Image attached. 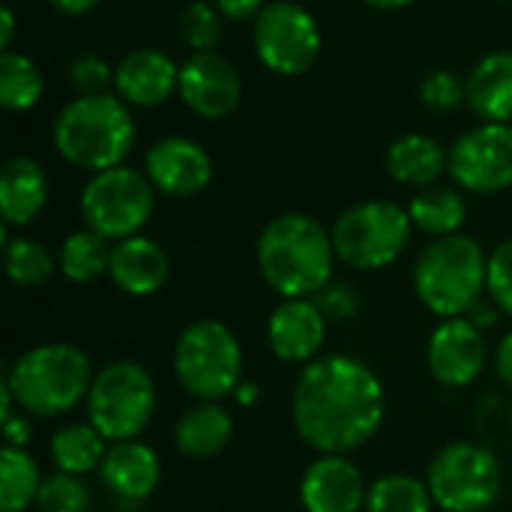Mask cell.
<instances>
[{
    "instance_id": "cell-1",
    "label": "cell",
    "mask_w": 512,
    "mask_h": 512,
    "mask_svg": "<svg viewBox=\"0 0 512 512\" xmlns=\"http://www.w3.org/2000/svg\"><path fill=\"white\" fill-rule=\"evenodd\" d=\"M384 411L381 378L348 354L306 363L291 396L294 429L321 456H348L369 444L384 423Z\"/></svg>"
},
{
    "instance_id": "cell-2",
    "label": "cell",
    "mask_w": 512,
    "mask_h": 512,
    "mask_svg": "<svg viewBox=\"0 0 512 512\" xmlns=\"http://www.w3.org/2000/svg\"><path fill=\"white\" fill-rule=\"evenodd\" d=\"M255 258L279 297H315L333 279V234L306 213H279L264 225Z\"/></svg>"
},
{
    "instance_id": "cell-3",
    "label": "cell",
    "mask_w": 512,
    "mask_h": 512,
    "mask_svg": "<svg viewBox=\"0 0 512 512\" xmlns=\"http://www.w3.org/2000/svg\"><path fill=\"white\" fill-rule=\"evenodd\" d=\"M135 135V117L117 93L75 96L57 111L51 126L60 159L90 174L123 165Z\"/></svg>"
},
{
    "instance_id": "cell-4",
    "label": "cell",
    "mask_w": 512,
    "mask_h": 512,
    "mask_svg": "<svg viewBox=\"0 0 512 512\" xmlns=\"http://www.w3.org/2000/svg\"><path fill=\"white\" fill-rule=\"evenodd\" d=\"M90 357L69 342L36 345L3 369V387L27 417H63L87 402L93 384Z\"/></svg>"
},
{
    "instance_id": "cell-5",
    "label": "cell",
    "mask_w": 512,
    "mask_h": 512,
    "mask_svg": "<svg viewBox=\"0 0 512 512\" xmlns=\"http://www.w3.org/2000/svg\"><path fill=\"white\" fill-rule=\"evenodd\" d=\"M489 255L468 234L432 240L414 264V294L438 318H465L486 291Z\"/></svg>"
},
{
    "instance_id": "cell-6",
    "label": "cell",
    "mask_w": 512,
    "mask_h": 512,
    "mask_svg": "<svg viewBox=\"0 0 512 512\" xmlns=\"http://www.w3.org/2000/svg\"><path fill=\"white\" fill-rule=\"evenodd\" d=\"M174 378L198 402H222L243 384V351L234 330L204 318L189 324L174 345Z\"/></svg>"
},
{
    "instance_id": "cell-7",
    "label": "cell",
    "mask_w": 512,
    "mask_h": 512,
    "mask_svg": "<svg viewBox=\"0 0 512 512\" xmlns=\"http://www.w3.org/2000/svg\"><path fill=\"white\" fill-rule=\"evenodd\" d=\"M156 411V384L141 363H105L87 393V423L111 444L135 441Z\"/></svg>"
},
{
    "instance_id": "cell-8",
    "label": "cell",
    "mask_w": 512,
    "mask_h": 512,
    "mask_svg": "<svg viewBox=\"0 0 512 512\" xmlns=\"http://www.w3.org/2000/svg\"><path fill=\"white\" fill-rule=\"evenodd\" d=\"M411 216L405 207L396 201H360L348 207L336 225L330 228L333 234V249L336 258L354 270L372 273L390 267L411 240Z\"/></svg>"
},
{
    "instance_id": "cell-9",
    "label": "cell",
    "mask_w": 512,
    "mask_h": 512,
    "mask_svg": "<svg viewBox=\"0 0 512 512\" xmlns=\"http://www.w3.org/2000/svg\"><path fill=\"white\" fill-rule=\"evenodd\" d=\"M426 486L444 512H486L504 492V468L492 450L471 441H453L429 462Z\"/></svg>"
},
{
    "instance_id": "cell-10",
    "label": "cell",
    "mask_w": 512,
    "mask_h": 512,
    "mask_svg": "<svg viewBox=\"0 0 512 512\" xmlns=\"http://www.w3.org/2000/svg\"><path fill=\"white\" fill-rule=\"evenodd\" d=\"M156 207V189L144 171L117 165L99 171L81 189V219L90 231L117 243L144 231Z\"/></svg>"
},
{
    "instance_id": "cell-11",
    "label": "cell",
    "mask_w": 512,
    "mask_h": 512,
    "mask_svg": "<svg viewBox=\"0 0 512 512\" xmlns=\"http://www.w3.org/2000/svg\"><path fill=\"white\" fill-rule=\"evenodd\" d=\"M255 54L264 69L282 78L306 75L324 45L318 18L294 0H270L252 21Z\"/></svg>"
},
{
    "instance_id": "cell-12",
    "label": "cell",
    "mask_w": 512,
    "mask_h": 512,
    "mask_svg": "<svg viewBox=\"0 0 512 512\" xmlns=\"http://www.w3.org/2000/svg\"><path fill=\"white\" fill-rule=\"evenodd\" d=\"M450 177L459 189L495 195L512 186V123H480L450 147Z\"/></svg>"
},
{
    "instance_id": "cell-13",
    "label": "cell",
    "mask_w": 512,
    "mask_h": 512,
    "mask_svg": "<svg viewBox=\"0 0 512 512\" xmlns=\"http://www.w3.org/2000/svg\"><path fill=\"white\" fill-rule=\"evenodd\" d=\"M177 96L201 120H225L240 108L243 78L234 63L216 51L189 54V60L180 63Z\"/></svg>"
},
{
    "instance_id": "cell-14",
    "label": "cell",
    "mask_w": 512,
    "mask_h": 512,
    "mask_svg": "<svg viewBox=\"0 0 512 512\" xmlns=\"http://www.w3.org/2000/svg\"><path fill=\"white\" fill-rule=\"evenodd\" d=\"M486 357L489 351H486L483 330L468 318H447L429 336L426 363L441 387L450 390L471 387L483 375Z\"/></svg>"
},
{
    "instance_id": "cell-15",
    "label": "cell",
    "mask_w": 512,
    "mask_h": 512,
    "mask_svg": "<svg viewBox=\"0 0 512 512\" xmlns=\"http://www.w3.org/2000/svg\"><path fill=\"white\" fill-rule=\"evenodd\" d=\"M144 174L156 192L168 198H192L210 186L213 159L198 141L186 135H165L150 144L144 156Z\"/></svg>"
},
{
    "instance_id": "cell-16",
    "label": "cell",
    "mask_w": 512,
    "mask_h": 512,
    "mask_svg": "<svg viewBox=\"0 0 512 512\" xmlns=\"http://www.w3.org/2000/svg\"><path fill=\"white\" fill-rule=\"evenodd\" d=\"M327 339V318L312 297L282 300L267 321V345L282 363H312Z\"/></svg>"
},
{
    "instance_id": "cell-17",
    "label": "cell",
    "mask_w": 512,
    "mask_h": 512,
    "mask_svg": "<svg viewBox=\"0 0 512 512\" xmlns=\"http://www.w3.org/2000/svg\"><path fill=\"white\" fill-rule=\"evenodd\" d=\"M369 486L348 456H321L300 480V504L306 512H360Z\"/></svg>"
},
{
    "instance_id": "cell-18",
    "label": "cell",
    "mask_w": 512,
    "mask_h": 512,
    "mask_svg": "<svg viewBox=\"0 0 512 512\" xmlns=\"http://www.w3.org/2000/svg\"><path fill=\"white\" fill-rule=\"evenodd\" d=\"M180 66L159 48H135L114 66V93L135 108H156L177 93Z\"/></svg>"
},
{
    "instance_id": "cell-19",
    "label": "cell",
    "mask_w": 512,
    "mask_h": 512,
    "mask_svg": "<svg viewBox=\"0 0 512 512\" xmlns=\"http://www.w3.org/2000/svg\"><path fill=\"white\" fill-rule=\"evenodd\" d=\"M99 480L114 498L138 504L156 492L162 480V462L156 450L138 438L117 441V444H108V453L99 465Z\"/></svg>"
},
{
    "instance_id": "cell-20",
    "label": "cell",
    "mask_w": 512,
    "mask_h": 512,
    "mask_svg": "<svg viewBox=\"0 0 512 512\" xmlns=\"http://www.w3.org/2000/svg\"><path fill=\"white\" fill-rule=\"evenodd\" d=\"M108 276L123 294L150 297L165 288V282L171 276V261H168V252L156 240L135 234V237L117 240L111 246Z\"/></svg>"
},
{
    "instance_id": "cell-21",
    "label": "cell",
    "mask_w": 512,
    "mask_h": 512,
    "mask_svg": "<svg viewBox=\"0 0 512 512\" xmlns=\"http://www.w3.org/2000/svg\"><path fill=\"white\" fill-rule=\"evenodd\" d=\"M48 204V174L30 156L6 159L0 171V216L9 228H24Z\"/></svg>"
},
{
    "instance_id": "cell-22",
    "label": "cell",
    "mask_w": 512,
    "mask_h": 512,
    "mask_svg": "<svg viewBox=\"0 0 512 512\" xmlns=\"http://www.w3.org/2000/svg\"><path fill=\"white\" fill-rule=\"evenodd\" d=\"M468 108L480 123H512V51H492L465 78Z\"/></svg>"
},
{
    "instance_id": "cell-23",
    "label": "cell",
    "mask_w": 512,
    "mask_h": 512,
    "mask_svg": "<svg viewBox=\"0 0 512 512\" xmlns=\"http://www.w3.org/2000/svg\"><path fill=\"white\" fill-rule=\"evenodd\" d=\"M384 168L396 183L426 189L435 186L444 171H450V150H444V144L432 135L411 132L390 144Z\"/></svg>"
},
{
    "instance_id": "cell-24",
    "label": "cell",
    "mask_w": 512,
    "mask_h": 512,
    "mask_svg": "<svg viewBox=\"0 0 512 512\" xmlns=\"http://www.w3.org/2000/svg\"><path fill=\"white\" fill-rule=\"evenodd\" d=\"M234 435V420L219 402H198L183 411L174 423V444L186 459H213L219 456Z\"/></svg>"
},
{
    "instance_id": "cell-25",
    "label": "cell",
    "mask_w": 512,
    "mask_h": 512,
    "mask_svg": "<svg viewBox=\"0 0 512 512\" xmlns=\"http://www.w3.org/2000/svg\"><path fill=\"white\" fill-rule=\"evenodd\" d=\"M408 216L417 231L429 234L432 240L438 237H453L462 234V225L468 219V204L459 189L453 186H426L408 201Z\"/></svg>"
},
{
    "instance_id": "cell-26",
    "label": "cell",
    "mask_w": 512,
    "mask_h": 512,
    "mask_svg": "<svg viewBox=\"0 0 512 512\" xmlns=\"http://www.w3.org/2000/svg\"><path fill=\"white\" fill-rule=\"evenodd\" d=\"M48 453L57 471L84 477V474L99 471L108 453V441L99 435L93 423H66L51 435Z\"/></svg>"
},
{
    "instance_id": "cell-27",
    "label": "cell",
    "mask_w": 512,
    "mask_h": 512,
    "mask_svg": "<svg viewBox=\"0 0 512 512\" xmlns=\"http://www.w3.org/2000/svg\"><path fill=\"white\" fill-rule=\"evenodd\" d=\"M111 246H114L111 240H105L102 234H96L90 228L75 231L60 243L57 267L69 282H78V285L96 282L99 276H108Z\"/></svg>"
},
{
    "instance_id": "cell-28",
    "label": "cell",
    "mask_w": 512,
    "mask_h": 512,
    "mask_svg": "<svg viewBox=\"0 0 512 512\" xmlns=\"http://www.w3.org/2000/svg\"><path fill=\"white\" fill-rule=\"evenodd\" d=\"M45 477L27 450L3 447L0 453V512H27L36 504Z\"/></svg>"
},
{
    "instance_id": "cell-29",
    "label": "cell",
    "mask_w": 512,
    "mask_h": 512,
    "mask_svg": "<svg viewBox=\"0 0 512 512\" xmlns=\"http://www.w3.org/2000/svg\"><path fill=\"white\" fill-rule=\"evenodd\" d=\"M3 267L12 285L18 288H39L45 285L57 267L54 255L30 237H9L6 225H3Z\"/></svg>"
},
{
    "instance_id": "cell-30",
    "label": "cell",
    "mask_w": 512,
    "mask_h": 512,
    "mask_svg": "<svg viewBox=\"0 0 512 512\" xmlns=\"http://www.w3.org/2000/svg\"><path fill=\"white\" fill-rule=\"evenodd\" d=\"M45 90V78L39 66L18 51H3L0 54V102L6 111H30L39 105Z\"/></svg>"
},
{
    "instance_id": "cell-31",
    "label": "cell",
    "mask_w": 512,
    "mask_h": 512,
    "mask_svg": "<svg viewBox=\"0 0 512 512\" xmlns=\"http://www.w3.org/2000/svg\"><path fill=\"white\" fill-rule=\"evenodd\" d=\"M432 492L408 474H387L369 486L363 512H432Z\"/></svg>"
},
{
    "instance_id": "cell-32",
    "label": "cell",
    "mask_w": 512,
    "mask_h": 512,
    "mask_svg": "<svg viewBox=\"0 0 512 512\" xmlns=\"http://www.w3.org/2000/svg\"><path fill=\"white\" fill-rule=\"evenodd\" d=\"M177 27H180V39L192 48V54L216 51V45L222 42V12L207 0H192L180 12Z\"/></svg>"
},
{
    "instance_id": "cell-33",
    "label": "cell",
    "mask_w": 512,
    "mask_h": 512,
    "mask_svg": "<svg viewBox=\"0 0 512 512\" xmlns=\"http://www.w3.org/2000/svg\"><path fill=\"white\" fill-rule=\"evenodd\" d=\"M33 507L36 512H90L93 498L81 477L57 471V474L45 477Z\"/></svg>"
},
{
    "instance_id": "cell-34",
    "label": "cell",
    "mask_w": 512,
    "mask_h": 512,
    "mask_svg": "<svg viewBox=\"0 0 512 512\" xmlns=\"http://www.w3.org/2000/svg\"><path fill=\"white\" fill-rule=\"evenodd\" d=\"M420 102L426 111H435V114H450L456 111L462 102H468V93H465V81L450 72V69H435L423 78L420 84Z\"/></svg>"
},
{
    "instance_id": "cell-35",
    "label": "cell",
    "mask_w": 512,
    "mask_h": 512,
    "mask_svg": "<svg viewBox=\"0 0 512 512\" xmlns=\"http://www.w3.org/2000/svg\"><path fill=\"white\" fill-rule=\"evenodd\" d=\"M66 78L78 96H99L114 90V66L99 54H78L69 63Z\"/></svg>"
},
{
    "instance_id": "cell-36",
    "label": "cell",
    "mask_w": 512,
    "mask_h": 512,
    "mask_svg": "<svg viewBox=\"0 0 512 512\" xmlns=\"http://www.w3.org/2000/svg\"><path fill=\"white\" fill-rule=\"evenodd\" d=\"M486 294L492 303L512 318V237L504 240L492 255H489V279H486Z\"/></svg>"
},
{
    "instance_id": "cell-37",
    "label": "cell",
    "mask_w": 512,
    "mask_h": 512,
    "mask_svg": "<svg viewBox=\"0 0 512 512\" xmlns=\"http://www.w3.org/2000/svg\"><path fill=\"white\" fill-rule=\"evenodd\" d=\"M312 300L318 303V309L324 312L327 321H351L360 312V297L348 282L330 279Z\"/></svg>"
},
{
    "instance_id": "cell-38",
    "label": "cell",
    "mask_w": 512,
    "mask_h": 512,
    "mask_svg": "<svg viewBox=\"0 0 512 512\" xmlns=\"http://www.w3.org/2000/svg\"><path fill=\"white\" fill-rule=\"evenodd\" d=\"M213 6L228 21H255L267 6V0H213Z\"/></svg>"
},
{
    "instance_id": "cell-39",
    "label": "cell",
    "mask_w": 512,
    "mask_h": 512,
    "mask_svg": "<svg viewBox=\"0 0 512 512\" xmlns=\"http://www.w3.org/2000/svg\"><path fill=\"white\" fill-rule=\"evenodd\" d=\"M3 438H6V447H12V450H27V444H30V438H33V426H30V420L24 417V411L3 420Z\"/></svg>"
},
{
    "instance_id": "cell-40",
    "label": "cell",
    "mask_w": 512,
    "mask_h": 512,
    "mask_svg": "<svg viewBox=\"0 0 512 512\" xmlns=\"http://www.w3.org/2000/svg\"><path fill=\"white\" fill-rule=\"evenodd\" d=\"M495 372H498V378L504 381V387H510L512 390V330L501 339V345H498V351H495Z\"/></svg>"
},
{
    "instance_id": "cell-41",
    "label": "cell",
    "mask_w": 512,
    "mask_h": 512,
    "mask_svg": "<svg viewBox=\"0 0 512 512\" xmlns=\"http://www.w3.org/2000/svg\"><path fill=\"white\" fill-rule=\"evenodd\" d=\"M498 312H501V309H498L495 303H486V300H480V303H477V306H474V309H471L465 318H468V321H474L480 330H486V327H492V324L498 321Z\"/></svg>"
},
{
    "instance_id": "cell-42",
    "label": "cell",
    "mask_w": 512,
    "mask_h": 512,
    "mask_svg": "<svg viewBox=\"0 0 512 512\" xmlns=\"http://www.w3.org/2000/svg\"><path fill=\"white\" fill-rule=\"evenodd\" d=\"M60 15H87V12H93L102 0H48Z\"/></svg>"
},
{
    "instance_id": "cell-43",
    "label": "cell",
    "mask_w": 512,
    "mask_h": 512,
    "mask_svg": "<svg viewBox=\"0 0 512 512\" xmlns=\"http://www.w3.org/2000/svg\"><path fill=\"white\" fill-rule=\"evenodd\" d=\"M12 36H15V12L6 6L0 12V48L3 51H12Z\"/></svg>"
},
{
    "instance_id": "cell-44",
    "label": "cell",
    "mask_w": 512,
    "mask_h": 512,
    "mask_svg": "<svg viewBox=\"0 0 512 512\" xmlns=\"http://www.w3.org/2000/svg\"><path fill=\"white\" fill-rule=\"evenodd\" d=\"M234 399H237V405H240V408H249V405H255V402H258V384H252V381H243V384L237 387Z\"/></svg>"
},
{
    "instance_id": "cell-45",
    "label": "cell",
    "mask_w": 512,
    "mask_h": 512,
    "mask_svg": "<svg viewBox=\"0 0 512 512\" xmlns=\"http://www.w3.org/2000/svg\"><path fill=\"white\" fill-rule=\"evenodd\" d=\"M366 6H372V9H384V12H396V9H405V6H411L414 0H363Z\"/></svg>"
}]
</instances>
